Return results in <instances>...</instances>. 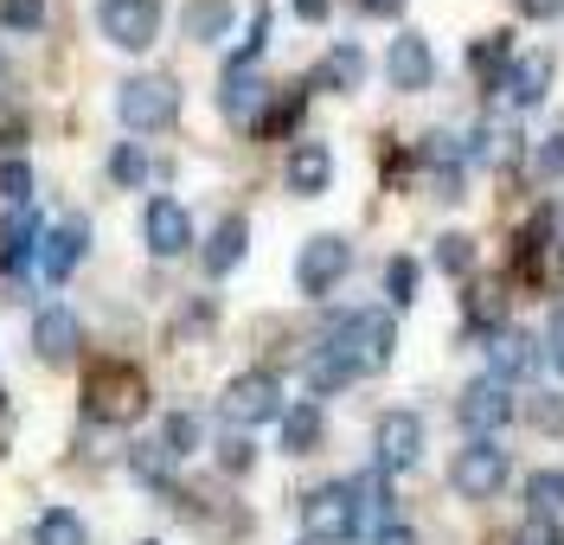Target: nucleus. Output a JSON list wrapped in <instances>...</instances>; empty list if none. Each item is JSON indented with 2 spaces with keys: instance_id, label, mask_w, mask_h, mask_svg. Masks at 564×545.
I'll return each mask as SVG.
<instances>
[{
  "instance_id": "nucleus-32",
  "label": "nucleus",
  "mask_w": 564,
  "mask_h": 545,
  "mask_svg": "<svg viewBox=\"0 0 564 545\" xmlns=\"http://www.w3.org/2000/svg\"><path fill=\"white\" fill-rule=\"evenodd\" d=\"M0 199H7V206H26V199H33V167H26L20 154L0 161Z\"/></svg>"
},
{
  "instance_id": "nucleus-5",
  "label": "nucleus",
  "mask_w": 564,
  "mask_h": 545,
  "mask_svg": "<svg viewBox=\"0 0 564 545\" xmlns=\"http://www.w3.org/2000/svg\"><path fill=\"white\" fill-rule=\"evenodd\" d=\"M282 411H289V404H282L276 372H238V379L225 385V399H218V417H225L231 430H257V424H270Z\"/></svg>"
},
{
  "instance_id": "nucleus-34",
  "label": "nucleus",
  "mask_w": 564,
  "mask_h": 545,
  "mask_svg": "<svg viewBox=\"0 0 564 545\" xmlns=\"http://www.w3.org/2000/svg\"><path fill=\"white\" fill-rule=\"evenodd\" d=\"M0 26L7 33H39L45 26V0H0Z\"/></svg>"
},
{
  "instance_id": "nucleus-20",
  "label": "nucleus",
  "mask_w": 564,
  "mask_h": 545,
  "mask_svg": "<svg viewBox=\"0 0 564 545\" xmlns=\"http://www.w3.org/2000/svg\"><path fill=\"white\" fill-rule=\"evenodd\" d=\"M245 244H250L245 212L218 218V225H212V238H206V276H231V270H238V257H245Z\"/></svg>"
},
{
  "instance_id": "nucleus-17",
  "label": "nucleus",
  "mask_w": 564,
  "mask_h": 545,
  "mask_svg": "<svg viewBox=\"0 0 564 545\" xmlns=\"http://www.w3.org/2000/svg\"><path fill=\"white\" fill-rule=\"evenodd\" d=\"M488 360H494V379H507V385H513V379H532L545 353H539V340H532V334L500 327V334H494V347H488Z\"/></svg>"
},
{
  "instance_id": "nucleus-9",
  "label": "nucleus",
  "mask_w": 564,
  "mask_h": 545,
  "mask_svg": "<svg viewBox=\"0 0 564 545\" xmlns=\"http://www.w3.org/2000/svg\"><path fill=\"white\" fill-rule=\"evenodd\" d=\"M141 244L161 257V263L193 251V218H186V206L167 199V193H161V199H148V206H141Z\"/></svg>"
},
{
  "instance_id": "nucleus-3",
  "label": "nucleus",
  "mask_w": 564,
  "mask_h": 545,
  "mask_svg": "<svg viewBox=\"0 0 564 545\" xmlns=\"http://www.w3.org/2000/svg\"><path fill=\"white\" fill-rule=\"evenodd\" d=\"M116 116H122V129H135V135H161V129H174V116H180V84L167 72L122 77V84H116Z\"/></svg>"
},
{
  "instance_id": "nucleus-16",
  "label": "nucleus",
  "mask_w": 564,
  "mask_h": 545,
  "mask_svg": "<svg viewBox=\"0 0 564 545\" xmlns=\"http://www.w3.org/2000/svg\"><path fill=\"white\" fill-rule=\"evenodd\" d=\"M263 77H257V65H225V77H218V109L231 116V122H257L263 116Z\"/></svg>"
},
{
  "instance_id": "nucleus-22",
  "label": "nucleus",
  "mask_w": 564,
  "mask_h": 545,
  "mask_svg": "<svg viewBox=\"0 0 564 545\" xmlns=\"http://www.w3.org/2000/svg\"><path fill=\"white\" fill-rule=\"evenodd\" d=\"M39 238H45L39 218L26 212V206H13V218L0 225V270H26V257L39 251Z\"/></svg>"
},
{
  "instance_id": "nucleus-37",
  "label": "nucleus",
  "mask_w": 564,
  "mask_h": 545,
  "mask_svg": "<svg viewBox=\"0 0 564 545\" xmlns=\"http://www.w3.org/2000/svg\"><path fill=\"white\" fill-rule=\"evenodd\" d=\"M347 488H352V501H359V520H366V513H372V520L386 513V481H379V475H359Z\"/></svg>"
},
{
  "instance_id": "nucleus-24",
  "label": "nucleus",
  "mask_w": 564,
  "mask_h": 545,
  "mask_svg": "<svg viewBox=\"0 0 564 545\" xmlns=\"http://www.w3.org/2000/svg\"><path fill=\"white\" fill-rule=\"evenodd\" d=\"M276 424H282V449H289V456H308V449L321 443V411L315 404H289Z\"/></svg>"
},
{
  "instance_id": "nucleus-41",
  "label": "nucleus",
  "mask_w": 564,
  "mask_h": 545,
  "mask_svg": "<svg viewBox=\"0 0 564 545\" xmlns=\"http://www.w3.org/2000/svg\"><path fill=\"white\" fill-rule=\"evenodd\" d=\"M539 174H545V181H558L564 174V135H552V142L539 148Z\"/></svg>"
},
{
  "instance_id": "nucleus-40",
  "label": "nucleus",
  "mask_w": 564,
  "mask_h": 545,
  "mask_svg": "<svg viewBox=\"0 0 564 545\" xmlns=\"http://www.w3.org/2000/svg\"><path fill=\"white\" fill-rule=\"evenodd\" d=\"M513 545H564V539H558V526H552L545 513H532L527 526H520V539H513Z\"/></svg>"
},
{
  "instance_id": "nucleus-38",
  "label": "nucleus",
  "mask_w": 564,
  "mask_h": 545,
  "mask_svg": "<svg viewBox=\"0 0 564 545\" xmlns=\"http://www.w3.org/2000/svg\"><path fill=\"white\" fill-rule=\"evenodd\" d=\"M218 462H225L231 475H245L250 462H257V449H250V436H245V430H238V436H225V443H218Z\"/></svg>"
},
{
  "instance_id": "nucleus-45",
  "label": "nucleus",
  "mask_w": 564,
  "mask_h": 545,
  "mask_svg": "<svg viewBox=\"0 0 564 545\" xmlns=\"http://www.w3.org/2000/svg\"><path fill=\"white\" fill-rule=\"evenodd\" d=\"M327 7H334V0H295V13H302V20H327Z\"/></svg>"
},
{
  "instance_id": "nucleus-46",
  "label": "nucleus",
  "mask_w": 564,
  "mask_h": 545,
  "mask_svg": "<svg viewBox=\"0 0 564 545\" xmlns=\"http://www.w3.org/2000/svg\"><path fill=\"white\" fill-rule=\"evenodd\" d=\"M366 13H379V20H398V13H404V0H366Z\"/></svg>"
},
{
  "instance_id": "nucleus-18",
  "label": "nucleus",
  "mask_w": 564,
  "mask_h": 545,
  "mask_svg": "<svg viewBox=\"0 0 564 545\" xmlns=\"http://www.w3.org/2000/svg\"><path fill=\"white\" fill-rule=\"evenodd\" d=\"M327 181H334V148L327 142H295V154H289V193L315 199V193H327Z\"/></svg>"
},
{
  "instance_id": "nucleus-26",
  "label": "nucleus",
  "mask_w": 564,
  "mask_h": 545,
  "mask_svg": "<svg viewBox=\"0 0 564 545\" xmlns=\"http://www.w3.org/2000/svg\"><path fill=\"white\" fill-rule=\"evenodd\" d=\"M33 545H90V533H84V520L70 508H52V513H39Z\"/></svg>"
},
{
  "instance_id": "nucleus-44",
  "label": "nucleus",
  "mask_w": 564,
  "mask_h": 545,
  "mask_svg": "<svg viewBox=\"0 0 564 545\" xmlns=\"http://www.w3.org/2000/svg\"><path fill=\"white\" fill-rule=\"evenodd\" d=\"M520 13L527 20H552V13H564V0H520Z\"/></svg>"
},
{
  "instance_id": "nucleus-21",
  "label": "nucleus",
  "mask_w": 564,
  "mask_h": 545,
  "mask_svg": "<svg viewBox=\"0 0 564 545\" xmlns=\"http://www.w3.org/2000/svg\"><path fill=\"white\" fill-rule=\"evenodd\" d=\"M315 90H340V97L366 90V52H359V45H334L315 65Z\"/></svg>"
},
{
  "instance_id": "nucleus-4",
  "label": "nucleus",
  "mask_w": 564,
  "mask_h": 545,
  "mask_svg": "<svg viewBox=\"0 0 564 545\" xmlns=\"http://www.w3.org/2000/svg\"><path fill=\"white\" fill-rule=\"evenodd\" d=\"M302 533L308 545H352L359 539V501L347 481H321L315 494L302 501Z\"/></svg>"
},
{
  "instance_id": "nucleus-42",
  "label": "nucleus",
  "mask_w": 564,
  "mask_h": 545,
  "mask_svg": "<svg viewBox=\"0 0 564 545\" xmlns=\"http://www.w3.org/2000/svg\"><path fill=\"white\" fill-rule=\"evenodd\" d=\"M545 360H552V366L564 372V308L552 315V327H545Z\"/></svg>"
},
{
  "instance_id": "nucleus-2",
  "label": "nucleus",
  "mask_w": 564,
  "mask_h": 545,
  "mask_svg": "<svg viewBox=\"0 0 564 545\" xmlns=\"http://www.w3.org/2000/svg\"><path fill=\"white\" fill-rule=\"evenodd\" d=\"M321 347H334L340 360L366 379V372H386L391 347H398V327H391L386 308H359V315H340V321L321 334Z\"/></svg>"
},
{
  "instance_id": "nucleus-35",
  "label": "nucleus",
  "mask_w": 564,
  "mask_h": 545,
  "mask_svg": "<svg viewBox=\"0 0 564 545\" xmlns=\"http://www.w3.org/2000/svg\"><path fill=\"white\" fill-rule=\"evenodd\" d=\"M109 174H116L122 186H141V181H148V154H141V142H122V148H116V154H109Z\"/></svg>"
},
{
  "instance_id": "nucleus-39",
  "label": "nucleus",
  "mask_w": 564,
  "mask_h": 545,
  "mask_svg": "<svg viewBox=\"0 0 564 545\" xmlns=\"http://www.w3.org/2000/svg\"><path fill=\"white\" fill-rule=\"evenodd\" d=\"M532 424H539V430H564V399L539 392V399H532Z\"/></svg>"
},
{
  "instance_id": "nucleus-15",
  "label": "nucleus",
  "mask_w": 564,
  "mask_h": 545,
  "mask_svg": "<svg viewBox=\"0 0 564 545\" xmlns=\"http://www.w3.org/2000/svg\"><path fill=\"white\" fill-rule=\"evenodd\" d=\"M386 77H391V90H430V77H436L430 39H417V33H398V39H391Z\"/></svg>"
},
{
  "instance_id": "nucleus-14",
  "label": "nucleus",
  "mask_w": 564,
  "mask_h": 545,
  "mask_svg": "<svg viewBox=\"0 0 564 545\" xmlns=\"http://www.w3.org/2000/svg\"><path fill=\"white\" fill-rule=\"evenodd\" d=\"M494 90H500L513 109L545 103V90H552V52H527V58H513V65L500 72V84H494Z\"/></svg>"
},
{
  "instance_id": "nucleus-6",
  "label": "nucleus",
  "mask_w": 564,
  "mask_h": 545,
  "mask_svg": "<svg viewBox=\"0 0 564 545\" xmlns=\"http://www.w3.org/2000/svg\"><path fill=\"white\" fill-rule=\"evenodd\" d=\"M507 475H513V462H507V449L494 436H475L468 449H456V462H449V481H456L462 501H494L507 488Z\"/></svg>"
},
{
  "instance_id": "nucleus-30",
  "label": "nucleus",
  "mask_w": 564,
  "mask_h": 545,
  "mask_svg": "<svg viewBox=\"0 0 564 545\" xmlns=\"http://www.w3.org/2000/svg\"><path fill=\"white\" fill-rule=\"evenodd\" d=\"M302 103H308L302 90H282V103H276V109H263L250 129H257V135H282V129H295V122H302Z\"/></svg>"
},
{
  "instance_id": "nucleus-28",
  "label": "nucleus",
  "mask_w": 564,
  "mask_h": 545,
  "mask_svg": "<svg viewBox=\"0 0 564 545\" xmlns=\"http://www.w3.org/2000/svg\"><path fill=\"white\" fill-rule=\"evenodd\" d=\"M527 501H532V513H545V520H552V513L564 508V469H539V475H532Z\"/></svg>"
},
{
  "instance_id": "nucleus-47",
  "label": "nucleus",
  "mask_w": 564,
  "mask_h": 545,
  "mask_svg": "<svg viewBox=\"0 0 564 545\" xmlns=\"http://www.w3.org/2000/svg\"><path fill=\"white\" fill-rule=\"evenodd\" d=\"M0 411H7V399H0Z\"/></svg>"
},
{
  "instance_id": "nucleus-33",
  "label": "nucleus",
  "mask_w": 564,
  "mask_h": 545,
  "mask_svg": "<svg viewBox=\"0 0 564 545\" xmlns=\"http://www.w3.org/2000/svg\"><path fill=\"white\" fill-rule=\"evenodd\" d=\"M161 443H167V456H193V449H199V417H193V411H174V417H167V430H161Z\"/></svg>"
},
{
  "instance_id": "nucleus-19",
  "label": "nucleus",
  "mask_w": 564,
  "mask_h": 545,
  "mask_svg": "<svg viewBox=\"0 0 564 545\" xmlns=\"http://www.w3.org/2000/svg\"><path fill=\"white\" fill-rule=\"evenodd\" d=\"M462 315H468V327H481V334H500L507 327V283L500 276H475L468 295H462Z\"/></svg>"
},
{
  "instance_id": "nucleus-29",
  "label": "nucleus",
  "mask_w": 564,
  "mask_h": 545,
  "mask_svg": "<svg viewBox=\"0 0 564 545\" xmlns=\"http://www.w3.org/2000/svg\"><path fill=\"white\" fill-rule=\"evenodd\" d=\"M468 65L488 77V90H494V84H500V72H507V39H500V33L475 39V45H468Z\"/></svg>"
},
{
  "instance_id": "nucleus-27",
  "label": "nucleus",
  "mask_w": 564,
  "mask_h": 545,
  "mask_svg": "<svg viewBox=\"0 0 564 545\" xmlns=\"http://www.w3.org/2000/svg\"><path fill=\"white\" fill-rule=\"evenodd\" d=\"M129 469H135V481H148V488H167L174 456H167V443H135V449H129Z\"/></svg>"
},
{
  "instance_id": "nucleus-43",
  "label": "nucleus",
  "mask_w": 564,
  "mask_h": 545,
  "mask_svg": "<svg viewBox=\"0 0 564 545\" xmlns=\"http://www.w3.org/2000/svg\"><path fill=\"white\" fill-rule=\"evenodd\" d=\"M372 545H417V533H411V526H398V520H386V526L372 533Z\"/></svg>"
},
{
  "instance_id": "nucleus-25",
  "label": "nucleus",
  "mask_w": 564,
  "mask_h": 545,
  "mask_svg": "<svg viewBox=\"0 0 564 545\" xmlns=\"http://www.w3.org/2000/svg\"><path fill=\"white\" fill-rule=\"evenodd\" d=\"M352 379H359V372H352L334 347H315V360H308V392H315V399L340 392V385H352Z\"/></svg>"
},
{
  "instance_id": "nucleus-12",
  "label": "nucleus",
  "mask_w": 564,
  "mask_h": 545,
  "mask_svg": "<svg viewBox=\"0 0 564 545\" xmlns=\"http://www.w3.org/2000/svg\"><path fill=\"white\" fill-rule=\"evenodd\" d=\"M84 251H90V218L52 225V231L39 238V276H45V283H70V270L84 263Z\"/></svg>"
},
{
  "instance_id": "nucleus-1",
  "label": "nucleus",
  "mask_w": 564,
  "mask_h": 545,
  "mask_svg": "<svg viewBox=\"0 0 564 545\" xmlns=\"http://www.w3.org/2000/svg\"><path fill=\"white\" fill-rule=\"evenodd\" d=\"M148 411V379H141L135 360H97L90 379H84V417L90 424H135Z\"/></svg>"
},
{
  "instance_id": "nucleus-36",
  "label": "nucleus",
  "mask_w": 564,
  "mask_h": 545,
  "mask_svg": "<svg viewBox=\"0 0 564 545\" xmlns=\"http://www.w3.org/2000/svg\"><path fill=\"white\" fill-rule=\"evenodd\" d=\"M436 263H443L449 276H468V270H475V244H468L462 231H449V238L436 244Z\"/></svg>"
},
{
  "instance_id": "nucleus-7",
  "label": "nucleus",
  "mask_w": 564,
  "mask_h": 545,
  "mask_svg": "<svg viewBox=\"0 0 564 545\" xmlns=\"http://www.w3.org/2000/svg\"><path fill=\"white\" fill-rule=\"evenodd\" d=\"M97 26L116 52H148L161 33V0H97Z\"/></svg>"
},
{
  "instance_id": "nucleus-23",
  "label": "nucleus",
  "mask_w": 564,
  "mask_h": 545,
  "mask_svg": "<svg viewBox=\"0 0 564 545\" xmlns=\"http://www.w3.org/2000/svg\"><path fill=\"white\" fill-rule=\"evenodd\" d=\"M186 39L193 45H212V39H225L231 33V0H186Z\"/></svg>"
},
{
  "instance_id": "nucleus-13",
  "label": "nucleus",
  "mask_w": 564,
  "mask_h": 545,
  "mask_svg": "<svg viewBox=\"0 0 564 545\" xmlns=\"http://www.w3.org/2000/svg\"><path fill=\"white\" fill-rule=\"evenodd\" d=\"M77 347H84V327L70 308H39L33 315V353L45 366H70L77 360Z\"/></svg>"
},
{
  "instance_id": "nucleus-31",
  "label": "nucleus",
  "mask_w": 564,
  "mask_h": 545,
  "mask_svg": "<svg viewBox=\"0 0 564 545\" xmlns=\"http://www.w3.org/2000/svg\"><path fill=\"white\" fill-rule=\"evenodd\" d=\"M386 295H391V308H411L417 302V263L411 257H391L386 263Z\"/></svg>"
},
{
  "instance_id": "nucleus-10",
  "label": "nucleus",
  "mask_w": 564,
  "mask_h": 545,
  "mask_svg": "<svg viewBox=\"0 0 564 545\" xmlns=\"http://www.w3.org/2000/svg\"><path fill=\"white\" fill-rule=\"evenodd\" d=\"M462 424H468V430L475 436H494V430H507V424H513V411H520V404H513V385H507V379H468V392H462Z\"/></svg>"
},
{
  "instance_id": "nucleus-8",
  "label": "nucleus",
  "mask_w": 564,
  "mask_h": 545,
  "mask_svg": "<svg viewBox=\"0 0 564 545\" xmlns=\"http://www.w3.org/2000/svg\"><path fill=\"white\" fill-rule=\"evenodd\" d=\"M372 456L379 475H411L423 462V417L417 411H386L379 430H372Z\"/></svg>"
},
{
  "instance_id": "nucleus-11",
  "label": "nucleus",
  "mask_w": 564,
  "mask_h": 545,
  "mask_svg": "<svg viewBox=\"0 0 564 545\" xmlns=\"http://www.w3.org/2000/svg\"><path fill=\"white\" fill-rule=\"evenodd\" d=\"M347 263H352V244L334 238V231H321V238H308L302 257H295V283H302V295H327L347 276Z\"/></svg>"
}]
</instances>
